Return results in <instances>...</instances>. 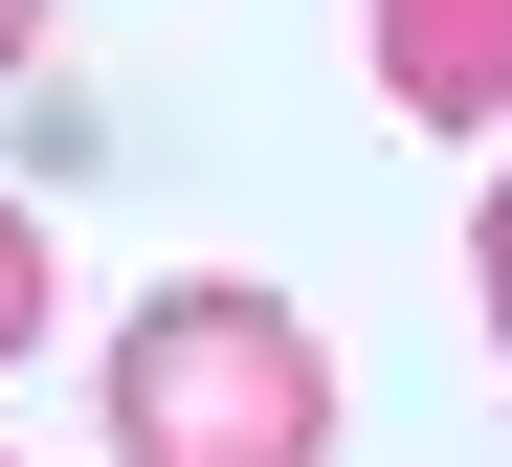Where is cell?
Here are the masks:
<instances>
[{
    "label": "cell",
    "instance_id": "6da1fadb",
    "mask_svg": "<svg viewBox=\"0 0 512 467\" xmlns=\"http://www.w3.org/2000/svg\"><path fill=\"white\" fill-rule=\"evenodd\" d=\"M112 467H334V356L290 290L245 267H179L112 334Z\"/></svg>",
    "mask_w": 512,
    "mask_h": 467
},
{
    "label": "cell",
    "instance_id": "7a4b0ae2",
    "mask_svg": "<svg viewBox=\"0 0 512 467\" xmlns=\"http://www.w3.org/2000/svg\"><path fill=\"white\" fill-rule=\"evenodd\" d=\"M357 45H379V112H423V134L512 112V0H357Z\"/></svg>",
    "mask_w": 512,
    "mask_h": 467
},
{
    "label": "cell",
    "instance_id": "3957f363",
    "mask_svg": "<svg viewBox=\"0 0 512 467\" xmlns=\"http://www.w3.org/2000/svg\"><path fill=\"white\" fill-rule=\"evenodd\" d=\"M45 312H67V267H45V223H23V201H0V379L45 356Z\"/></svg>",
    "mask_w": 512,
    "mask_h": 467
},
{
    "label": "cell",
    "instance_id": "277c9868",
    "mask_svg": "<svg viewBox=\"0 0 512 467\" xmlns=\"http://www.w3.org/2000/svg\"><path fill=\"white\" fill-rule=\"evenodd\" d=\"M468 290H490V356H512V178H490V223H468Z\"/></svg>",
    "mask_w": 512,
    "mask_h": 467
},
{
    "label": "cell",
    "instance_id": "5b68a950",
    "mask_svg": "<svg viewBox=\"0 0 512 467\" xmlns=\"http://www.w3.org/2000/svg\"><path fill=\"white\" fill-rule=\"evenodd\" d=\"M23 45H45V0H0V67H23Z\"/></svg>",
    "mask_w": 512,
    "mask_h": 467
}]
</instances>
